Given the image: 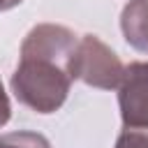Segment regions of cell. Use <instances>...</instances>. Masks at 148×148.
<instances>
[{
  "mask_svg": "<svg viewBox=\"0 0 148 148\" xmlns=\"http://www.w3.org/2000/svg\"><path fill=\"white\" fill-rule=\"evenodd\" d=\"M79 37L56 23L35 25L23 44L12 74V90L21 104L37 113H53L67 99L74 81V53Z\"/></svg>",
  "mask_w": 148,
  "mask_h": 148,
  "instance_id": "obj_1",
  "label": "cell"
},
{
  "mask_svg": "<svg viewBox=\"0 0 148 148\" xmlns=\"http://www.w3.org/2000/svg\"><path fill=\"white\" fill-rule=\"evenodd\" d=\"M123 72L125 65L120 58L97 35H83L79 39L74 53V79H81L86 86L99 90H113L118 88Z\"/></svg>",
  "mask_w": 148,
  "mask_h": 148,
  "instance_id": "obj_2",
  "label": "cell"
},
{
  "mask_svg": "<svg viewBox=\"0 0 148 148\" xmlns=\"http://www.w3.org/2000/svg\"><path fill=\"white\" fill-rule=\"evenodd\" d=\"M123 127L148 130V62H130L118 83Z\"/></svg>",
  "mask_w": 148,
  "mask_h": 148,
  "instance_id": "obj_3",
  "label": "cell"
},
{
  "mask_svg": "<svg viewBox=\"0 0 148 148\" xmlns=\"http://www.w3.org/2000/svg\"><path fill=\"white\" fill-rule=\"evenodd\" d=\"M120 30L130 46L148 53V0H130L120 14Z\"/></svg>",
  "mask_w": 148,
  "mask_h": 148,
  "instance_id": "obj_4",
  "label": "cell"
},
{
  "mask_svg": "<svg viewBox=\"0 0 148 148\" xmlns=\"http://www.w3.org/2000/svg\"><path fill=\"white\" fill-rule=\"evenodd\" d=\"M0 148H51L49 139L37 132H9L0 136Z\"/></svg>",
  "mask_w": 148,
  "mask_h": 148,
  "instance_id": "obj_5",
  "label": "cell"
},
{
  "mask_svg": "<svg viewBox=\"0 0 148 148\" xmlns=\"http://www.w3.org/2000/svg\"><path fill=\"white\" fill-rule=\"evenodd\" d=\"M116 148H148V130L146 127H123Z\"/></svg>",
  "mask_w": 148,
  "mask_h": 148,
  "instance_id": "obj_6",
  "label": "cell"
},
{
  "mask_svg": "<svg viewBox=\"0 0 148 148\" xmlns=\"http://www.w3.org/2000/svg\"><path fill=\"white\" fill-rule=\"evenodd\" d=\"M9 116H12V106H9V97H7V92H5V86H2V81H0V127L9 120Z\"/></svg>",
  "mask_w": 148,
  "mask_h": 148,
  "instance_id": "obj_7",
  "label": "cell"
},
{
  "mask_svg": "<svg viewBox=\"0 0 148 148\" xmlns=\"http://www.w3.org/2000/svg\"><path fill=\"white\" fill-rule=\"evenodd\" d=\"M23 0H0V12H7V9H12V7H16V5H21Z\"/></svg>",
  "mask_w": 148,
  "mask_h": 148,
  "instance_id": "obj_8",
  "label": "cell"
}]
</instances>
